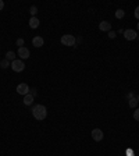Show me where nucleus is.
<instances>
[{"mask_svg": "<svg viewBox=\"0 0 139 156\" xmlns=\"http://www.w3.org/2000/svg\"><path fill=\"white\" fill-rule=\"evenodd\" d=\"M32 116L35 117L36 120H45L47 117V109L43 106V105H36L32 107Z\"/></svg>", "mask_w": 139, "mask_h": 156, "instance_id": "obj_1", "label": "nucleus"}, {"mask_svg": "<svg viewBox=\"0 0 139 156\" xmlns=\"http://www.w3.org/2000/svg\"><path fill=\"white\" fill-rule=\"evenodd\" d=\"M75 42H77L75 36H72L70 34H65L61 36V45H64V46H75Z\"/></svg>", "mask_w": 139, "mask_h": 156, "instance_id": "obj_2", "label": "nucleus"}, {"mask_svg": "<svg viewBox=\"0 0 139 156\" xmlns=\"http://www.w3.org/2000/svg\"><path fill=\"white\" fill-rule=\"evenodd\" d=\"M10 67L13 68V71H16V73H21V71H24V68H25V64H24V60L16 59L14 62H11Z\"/></svg>", "mask_w": 139, "mask_h": 156, "instance_id": "obj_3", "label": "nucleus"}, {"mask_svg": "<svg viewBox=\"0 0 139 156\" xmlns=\"http://www.w3.org/2000/svg\"><path fill=\"white\" fill-rule=\"evenodd\" d=\"M29 89H31V88L28 86V84H25V82H22V84H20V85L17 86V92L20 95H24V96L29 94Z\"/></svg>", "mask_w": 139, "mask_h": 156, "instance_id": "obj_4", "label": "nucleus"}, {"mask_svg": "<svg viewBox=\"0 0 139 156\" xmlns=\"http://www.w3.org/2000/svg\"><path fill=\"white\" fill-rule=\"evenodd\" d=\"M18 56H20V59L21 60H27L29 56H31V52H29V49H27V47H20L18 49Z\"/></svg>", "mask_w": 139, "mask_h": 156, "instance_id": "obj_5", "label": "nucleus"}, {"mask_svg": "<svg viewBox=\"0 0 139 156\" xmlns=\"http://www.w3.org/2000/svg\"><path fill=\"white\" fill-rule=\"evenodd\" d=\"M92 138L96 141V142H99V141H102L103 138H104V134H103L102 130H99V128H95V130H92Z\"/></svg>", "mask_w": 139, "mask_h": 156, "instance_id": "obj_6", "label": "nucleus"}, {"mask_svg": "<svg viewBox=\"0 0 139 156\" xmlns=\"http://www.w3.org/2000/svg\"><path fill=\"white\" fill-rule=\"evenodd\" d=\"M136 31H134V29H125L124 31V38L127 39V40H134V39H136Z\"/></svg>", "mask_w": 139, "mask_h": 156, "instance_id": "obj_7", "label": "nucleus"}, {"mask_svg": "<svg viewBox=\"0 0 139 156\" xmlns=\"http://www.w3.org/2000/svg\"><path fill=\"white\" fill-rule=\"evenodd\" d=\"M99 29L100 31H103V32H110L111 31V24L108 23V21H102L100 24H99Z\"/></svg>", "mask_w": 139, "mask_h": 156, "instance_id": "obj_8", "label": "nucleus"}, {"mask_svg": "<svg viewBox=\"0 0 139 156\" xmlns=\"http://www.w3.org/2000/svg\"><path fill=\"white\" fill-rule=\"evenodd\" d=\"M43 43H45V42H43V38H42V36H35V38L32 39V45L35 47H42Z\"/></svg>", "mask_w": 139, "mask_h": 156, "instance_id": "obj_9", "label": "nucleus"}, {"mask_svg": "<svg viewBox=\"0 0 139 156\" xmlns=\"http://www.w3.org/2000/svg\"><path fill=\"white\" fill-rule=\"evenodd\" d=\"M39 24H40V21H39L36 17H31V18H29V27H31V28H33V29L38 28Z\"/></svg>", "mask_w": 139, "mask_h": 156, "instance_id": "obj_10", "label": "nucleus"}, {"mask_svg": "<svg viewBox=\"0 0 139 156\" xmlns=\"http://www.w3.org/2000/svg\"><path fill=\"white\" fill-rule=\"evenodd\" d=\"M33 99H35V98L31 96L29 94L25 95V96H24V105H25V106H31L32 103H33Z\"/></svg>", "mask_w": 139, "mask_h": 156, "instance_id": "obj_11", "label": "nucleus"}, {"mask_svg": "<svg viewBox=\"0 0 139 156\" xmlns=\"http://www.w3.org/2000/svg\"><path fill=\"white\" fill-rule=\"evenodd\" d=\"M6 59H7L8 62H14V60H16V53L11 52V50L7 52V53H6Z\"/></svg>", "mask_w": 139, "mask_h": 156, "instance_id": "obj_12", "label": "nucleus"}, {"mask_svg": "<svg viewBox=\"0 0 139 156\" xmlns=\"http://www.w3.org/2000/svg\"><path fill=\"white\" fill-rule=\"evenodd\" d=\"M138 103H139V102H138L136 98H132V99H129V102H128V105H129V107H131V109H135Z\"/></svg>", "mask_w": 139, "mask_h": 156, "instance_id": "obj_13", "label": "nucleus"}, {"mask_svg": "<svg viewBox=\"0 0 139 156\" xmlns=\"http://www.w3.org/2000/svg\"><path fill=\"white\" fill-rule=\"evenodd\" d=\"M124 16H125V11L121 10V8H118V10L116 11V18H118V20H121Z\"/></svg>", "mask_w": 139, "mask_h": 156, "instance_id": "obj_14", "label": "nucleus"}, {"mask_svg": "<svg viewBox=\"0 0 139 156\" xmlns=\"http://www.w3.org/2000/svg\"><path fill=\"white\" fill-rule=\"evenodd\" d=\"M10 64H11V63L8 62L7 59H4V60H1V62H0V67H1V68H7Z\"/></svg>", "mask_w": 139, "mask_h": 156, "instance_id": "obj_15", "label": "nucleus"}, {"mask_svg": "<svg viewBox=\"0 0 139 156\" xmlns=\"http://www.w3.org/2000/svg\"><path fill=\"white\" fill-rule=\"evenodd\" d=\"M29 13L32 14V17H36V14H38V8H36V6H32V7L29 8Z\"/></svg>", "mask_w": 139, "mask_h": 156, "instance_id": "obj_16", "label": "nucleus"}, {"mask_svg": "<svg viewBox=\"0 0 139 156\" xmlns=\"http://www.w3.org/2000/svg\"><path fill=\"white\" fill-rule=\"evenodd\" d=\"M29 95L35 98V96L38 95V91H36V88H31V89H29Z\"/></svg>", "mask_w": 139, "mask_h": 156, "instance_id": "obj_17", "label": "nucleus"}, {"mask_svg": "<svg viewBox=\"0 0 139 156\" xmlns=\"http://www.w3.org/2000/svg\"><path fill=\"white\" fill-rule=\"evenodd\" d=\"M16 43H17V46H18V47H22V45H24V39H22V38L17 39Z\"/></svg>", "mask_w": 139, "mask_h": 156, "instance_id": "obj_18", "label": "nucleus"}, {"mask_svg": "<svg viewBox=\"0 0 139 156\" xmlns=\"http://www.w3.org/2000/svg\"><path fill=\"white\" fill-rule=\"evenodd\" d=\"M134 118H135L136 121H139V109H136L134 112Z\"/></svg>", "mask_w": 139, "mask_h": 156, "instance_id": "obj_19", "label": "nucleus"}, {"mask_svg": "<svg viewBox=\"0 0 139 156\" xmlns=\"http://www.w3.org/2000/svg\"><path fill=\"white\" fill-rule=\"evenodd\" d=\"M116 36H117V34H116V32H113V31H110V32H108V38H111V39H113V38H116Z\"/></svg>", "mask_w": 139, "mask_h": 156, "instance_id": "obj_20", "label": "nucleus"}, {"mask_svg": "<svg viewBox=\"0 0 139 156\" xmlns=\"http://www.w3.org/2000/svg\"><path fill=\"white\" fill-rule=\"evenodd\" d=\"M135 17H136V18L139 20V6H138L136 8H135Z\"/></svg>", "mask_w": 139, "mask_h": 156, "instance_id": "obj_21", "label": "nucleus"}, {"mask_svg": "<svg viewBox=\"0 0 139 156\" xmlns=\"http://www.w3.org/2000/svg\"><path fill=\"white\" fill-rule=\"evenodd\" d=\"M3 8H4V1H3V0H0V11H1Z\"/></svg>", "mask_w": 139, "mask_h": 156, "instance_id": "obj_22", "label": "nucleus"}, {"mask_svg": "<svg viewBox=\"0 0 139 156\" xmlns=\"http://www.w3.org/2000/svg\"><path fill=\"white\" fill-rule=\"evenodd\" d=\"M127 96H128V99H132V98H135V96H134V92H129V94L127 95Z\"/></svg>", "mask_w": 139, "mask_h": 156, "instance_id": "obj_23", "label": "nucleus"}, {"mask_svg": "<svg viewBox=\"0 0 139 156\" xmlns=\"http://www.w3.org/2000/svg\"><path fill=\"white\" fill-rule=\"evenodd\" d=\"M136 99H138V102H139V95H138V98H136Z\"/></svg>", "mask_w": 139, "mask_h": 156, "instance_id": "obj_24", "label": "nucleus"}, {"mask_svg": "<svg viewBox=\"0 0 139 156\" xmlns=\"http://www.w3.org/2000/svg\"><path fill=\"white\" fill-rule=\"evenodd\" d=\"M138 31H139V23H138Z\"/></svg>", "mask_w": 139, "mask_h": 156, "instance_id": "obj_25", "label": "nucleus"}]
</instances>
